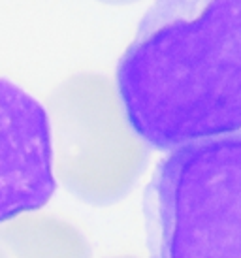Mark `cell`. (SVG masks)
Listing matches in <instances>:
<instances>
[{"label": "cell", "instance_id": "obj_1", "mask_svg": "<svg viewBox=\"0 0 241 258\" xmlns=\"http://www.w3.org/2000/svg\"><path fill=\"white\" fill-rule=\"evenodd\" d=\"M115 78L153 149L241 132V0H155Z\"/></svg>", "mask_w": 241, "mask_h": 258}, {"label": "cell", "instance_id": "obj_2", "mask_svg": "<svg viewBox=\"0 0 241 258\" xmlns=\"http://www.w3.org/2000/svg\"><path fill=\"white\" fill-rule=\"evenodd\" d=\"M151 258H241V134L173 149L143 194Z\"/></svg>", "mask_w": 241, "mask_h": 258}, {"label": "cell", "instance_id": "obj_3", "mask_svg": "<svg viewBox=\"0 0 241 258\" xmlns=\"http://www.w3.org/2000/svg\"><path fill=\"white\" fill-rule=\"evenodd\" d=\"M53 175L76 198L107 206L143 173L149 149L130 126L111 79L74 74L49 94Z\"/></svg>", "mask_w": 241, "mask_h": 258}, {"label": "cell", "instance_id": "obj_4", "mask_svg": "<svg viewBox=\"0 0 241 258\" xmlns=\"http://www.w3.org/2000/svg\"><path fill=\"white\" fill-rule=\"evenodd\" d=\"M55 186L47 111L0 78V224L43 208Z\"/></svg>", "mask_w": 241, "mask_h": 258}, {"label": "cell", "instance_id": "obj_5", "mask_svg": "<svg viewBox=\"0 0 241 258\" xmlns=\"http://www.w3.org/2000/svg\"><path fill=\"white\" fill-rule=\"evenodd\" d=\"M0 251L4 258H91L87 237L76 226L34 211L4 222Z\"/></svg>", "mask_w": 241, "mask_h": 258}, {"label": "cell", "instance_id": "obj_6", "mask_svg": "<svg viewBox=\"0 0 241 258\" xmlns=\"http://www.w3.org/2000/svg\"><path fill=\"white\" fill-rule=\"evenodd\" d=\"M98 2L113 4V6H123V4H132V2H138V0H98Z\"/></svg>", "mask_w": 241, "mask_h": 258}, {"label": "cell", "instance_id": "obj_7", "mask_svg": "<svg viewBox=\"0 0 241 258\" xmlns=\"http://www.w3.org/2000/svg\"><path fill=\"white\" fill-rule=\"evenodd\" d=\"M0 258H4V254H2V251H0Z\"/></svg>", "mask_w": 241, "mask_h": 258}]
</instances>
